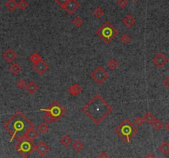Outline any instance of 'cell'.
Returning a JSON list of instances; mask_svg holds the SVG:
<instances>
[{
	"label": "cell",
	"instance_id": "16",
	"mask_svg": "<svg viewBox=\"0 0 169 158\" xmlns=\"http://www.w3.org/2000/svg\"><path fill=\"white\" fill-rule=\"evenodd\" d=\"M26 89L27 90V92L29 94H35L37 90L39 89V86L37 85V84L35 81H31L29 82L27 86H26Z\"/></svg>",
	"mask_w": 169,
	"mask_h": 158
},
{
	"label": "cell",
	"instance_id": "22",
	"mask_svg": "<svg viewBox=\"0 0 169 158\" xmlns=\"http://www.w3.org/2000/svg\"><path fill=\"white\" fill-rule=\"evenodd\" d=\"M60 142L62 145H64L65 147H69V145L70 144L71 142H72V139H71V137H69V135L65 134L60 138Z\"/></svg>",
	"mask_w": 169,
	"mask_h": 158
},
{
	"label": "cell",
	"instance_id": "6",
	"mask_svg": "<svg viewBox=\"0 0 169 158\" xmlns=\"http://www.w3.org/2000/svg\"><path fill=\"white\" fill-rule=\"evenodd\" d=\"M41 110L49 113L50 114L53 116L56 122L59 121L60 118L66 113V109L58 101H54L52 103H50V106L47 108L41 109Z\"/></svg>",
	"mask_w": 169,
	"mask_h": 158
},
{
	"label": "cell",
	"instance_id": "34",
	"mask_svg": "<svg viewBox=\"0 0 169 158\" xmlns=\"http://www.w3.org/2000/svg\"><path fill=\"white\" fill-rule=\"evenodd\" d=\"M117 4L120 8L125 9L126 5L128 4V0H117Z\"/></svg>",
	"mask_w": 169,
	"mask_h": 158
},
{
	"label": "cell",
	"instance_id": "35",
	"mask_svg": "<svg viewBox=\"0 0 169 158\" xmlns=\"http://www.w3.org/2000/svg\"><path fill=\"white\" fill-rule=\"evenodd\" d=\"M55 1L57 4L60 5L62 9H64V7L65 6V4H67V2H68L69 0H55Z\"/></svg>",
	"mask_w": 169,
	"mask_h": 158
},
{
	"label": "cell",
	"instance_id": "38",
	"mask_svg": "<svg viewBox=\"0 0 169 158\" xmlns=\"http://www.w3.org/2000/svg\"><path fill=\"white\" fill-rule=\"evenodd\" d=\"M144 158H155V156L152 153V152H149V153H147L146 155H145Z\"/></svg>",
	"mask_w": 169,
	"mask_h": 158
},
{
	"label": "cell",
	"instance_id": "11",
	"mask_svg": "<svg viewBox=\"0 0 169 158\" xmlns=\"http://www.w3.org/2000/svg\"><path fill=\"white\" fill-rule=\"evenodd\" d=\"M3 57L5 61L8 63H13L17 58H18V54L16 53V51L13 49H8L7 51H5L3 54Z\"/></svg>",
	"mask_w": 169,
	"mask_h": 158
},
{
	"label": "cell",
	"instance_id": "31",
	"mask_svg": "<svg viewBox=\"0 0 169 158\" xmlns=\"http://www.w3.org/2000/svg\"><path fill=\"white\" fill-rule=\"evenodd\" d=\"M27 83H26V81H25V79H19L18 80V82L16 83V85H17V87L20 89H23L26 88V86H27Z\"/></svg>",
	"mask_w": 169,
	"mask_h": 158
},
{
	"label": "cell",
	"instance_id": "18",
	"mask_svg": "<svg viewBox=\"0 0 169 158\" xmlns=\"http://www.w3.org/2000/svg\"><path fill=\"white\" fill-rule=\"evenodd\" d=\"M5 7L9 11H14L18 7V3H17L16 0H8L5 4Z\"/></svg>",
	"mask_w": 169,
	"mask_h": 158
},
{
	"label": "cell",
	"instance_id": "40",
	"mask_svg": "<svg viewBox=\"0 0 169 158\" xmlns=\"http://www.w3.org/2000/svg\"><path fill=\"white\" fill-rule=\"evenodd\" d=\"M134 1H139V0H134Z\"/></svg>",
	"mask_w": 169,
	"mask_h": 158
},
{
	"label": "cell",
	"instance_id": "3",
	"mask_svg": "<svg viewBox=\"0 0 169 158\" xmlns=\"http://www.w3.org/2000/svg\"><path fill=\"white\" fill-rule=\"evenodd\" d=\"M136 126L129 119H125L115 128V132L125 142L129 143L132 140L133 137L137 133Z\"/></svg>",
	"mask_w": 169,
	"mask_h": 158
},
{
	"label": "cell",
	"instance_id": "21",
	"mask_svg": "<svg viewBox=\"0 0 169 158\" xmlns=\"http://www.w3.org/2000/svg\"><path fill=\"white\" fill-rule=\"evenodd\" d=\"M49 129H50V127H49V125L46 123H41L38 125V127H37V130L39 131L41 133H42V134L46 133L49 131Z\"/></svg>",
	"mask_w": 169,
	"mask_h": 158
},
{
	"label": "cell",
	"instance_id": "37",
	"mask_svg": "<svg viewBox=\"0 0 169 158\" xmlns=\"http://www.w3.org/2000/svg\"><path fill=\"white\" fill-rule=\"evenodd\" d=\"M163 83L164 84L165 86L169 89V75L168 77H166L163 80Z\"/></svg>",
	"mask_w": 169,
	"mask_h": 158
},
{
	"label": "cell",
	"instance_id": "10",
	"mask_svg": "<svg viewBox=\"0 0 169 158\" xmlns=\"http://www.w3.org/2000/svg\"><path fill=\"white\" fill-rule=\"evenodd\" d=\"M33 70L38 74L42 75L44 73H46V71L49 70V65L44 60H41L38 63L33 65Z\"/></svg>",
	"mask_w": 169,
	"mask_h": 158
},
{
	"label": "cell",
	"instance_id": "7",
	"mask_svg": "<svg viewBox=\"0 0 169 158\" xmlns=\"http://www.w3.org/2000/svg\"><path fill=\"white\" fill-rule=\"evenodd\" d=\"M91 77L96 84H102L109 77L108 72L101 66H97L95 70L92 71Z\"/></svg>",
	"mask_w": 169,
	"mask_h": 158
},
{
	"label": "cell",
	"instance_id": "5",
	"mask_svg": "<svg viewBox=\"0 0 169 158\" xmlns=\"http://www.w3.org/2000/svg\"><path fill=\"white\" fill-rule=\"evenodd\" d=\"M37 145L33 143L32 141L27 139L25 137H21L18 140V143L16 144V150L23 157H28L33 151L36 150Z\"/></svg>",
	"mask_w": 169,
	"mask_h": 158
},
{
	"label": "cell",
	"instance_id": "8",
	"mask_svg": "<svg viewBox=\"0 0 169 158\" xmlns=\"http://www.w3.org/2000/svg\"><path fill=\"white\" fill-rule=\"evenodd\" d=\"M153 63L158 67V68H163V66L168 64V58L165 56L163 53L159 52L153 58Z\"/></svg>",
	"mask_w": 169,
	"mask_h": 158
},
{
	"label": "cell",
	"instance_id": "15",
	"mask_svg": "<svg viewBox=\"0 0 169 158\" xmlns=\"http://www.w3.org/2000/svg\"><path fill=\"white\" fill-rule=\"evenodd\" d=\"M122 23L127 28H131L135 24V18L133 17V15L128 14L123 18Z\"/></svg>",
	"mask_w": 169,
	"mask_h": 158
},
{
	"label": "cell",
	"instance_id": "12",
	"mask_svg": "<svg viewBox=\"0 0 169 158\" xmlns=\"http://www.w3.org/2000/svg\"><path fill=\"white\" fill-rule=\"evenodd\" d=\"M36 151H37V152L39 154L40 156L43 157V156H45V155L50 151V147L46 144L44 141H42L39 144L37 145Z\"/></svg>",
	"mask_w": 169,
	"mask_h": 158
},
{
	"label": "cell",
	"instance_id": "14",
	"mask_svg": "<svg viewBox=\"0 0 169 158\" xmlns=\"http://www.w3.org/2000/svg\"><path fill=\"white\" fill-rule=\"evenodd\" d=\"M82 88L78 84H73L72 85L69 86V88L68 89V92L69 93L70 95L72 96H77L78 94L82 93Z\"/></svg>",
	"mask_w": 169,
	"mask_h": 158
},
{
	"label": "cell",
	"instance_id": "4",
	"mask_svg": "<svg viewBox=\"0 0 169 158\" xmlns=\"http://www.w3.org/2000/svg\"><path fill=\"white\" fill-rule=\"evenodd\" d=\"M96 35L105 43H110L119 34V31L110 22H106L100 28L96 30Z\"/></svg>",
	"mask_w": 169,
	"mask_h": 158
},
{
	"label": "cell",
	"instance_id": "33",
	"mask_svg": "<svg viewBox=\"0 0 169 158\" xmlns=\"http://www.w3.org/2000/svg\"><path fill=\"white\" fill-rule=\"evenodd\" d=\"M144 123V118H142V117H137L134 118V124L138 127L141 126Z\"/></svg>",
	"mask_w": 169,
	"mask_h": 158
},
{
	"label": "cell",
	"instance_id": "39",
	"mask_svg": "<svg viewBox=\"0 0 169 158\" xmlns=\"http://www.w3.org/2000/svg\"><path fill=\"white\" fill-rule=\"evenodd\" d=\"M165 128H166V129L169 132V122L167 123V124H166V125H165Z\"/></svg>",
	"mask_w": 169,
	"mask_h": 158
},
{
	"label": "cell",
	"instance_id": "24",
	"mask_svg": "<svg viewBox=\"0 0 169 158\" xmlns=\"http://www.w3.org/2000/svg\"><path fill=\"white\" fill-rule=\"evenodd\" d=\"M104 13H105L104 10L102 9L101 7H97V8H96V9H94V11H93V15H94V17L98 19L101 18V17L104 15Z\"/></svg>",
	"mask_w": 169,
	"mask_h": 158
},
{
	"label": "cell",
	"instance_id": "27",
	"mask_svg": "<svg viewBox=\"0 0 169 158\" xmlns=\"http://www.w3.org/2000/svg\"><path fill=\"white\" fill-rule=\"evenodd\" d=\"M152 127L156 129V130H160L163 127V122L159 120V119H157L156 118L155 120L154 121V123H152Z\"/></svg>",
	"mask_w": 169,
	"mask_h": 158
},
{
	"label": "cell",
	"instance_id": "20",
	"mask_svg": "<svg viewBox=\"0 0 169 158\" xmlns=\"http://www.w3.org/2000/svg\"><path fill=\"white\" fill-rule=\"evenodd\" d=\"M143 118H144V122H146L148 124H152L154 123V121L156 119L155 116L151 112H147Z\"/></svg>",
	"mask_w": 169,
	"mask_h": 158
},
{
	"label": "cell",
	"instance_id": "30",
	"mask_svg": "<svg viewBox=\"0 0 169 158\" xmlns=\"http://www.w3.org/2000/svg\"><path fill=\"white\" fill-rule=\"evenodd\" d=\"M130 40H131V38L129 36L128 34H126V33H124L121 35V37H120V41L124 43V44H127L129 42H130Z\"/></svg>",
	"mask_w": 169,
	"mask_h": 158
},
{
	"label": "cell",
	"instance_id": "13",
	"mask_svg": "<svg viewBox=\"0 0 169 158\" xmlns=\"http://www.w3.org/2000/svg\"><path fill=\"white\" fill-rule=\"evenodd\" d=\"M37 137H38V133H37V130L34 128V127H32L31 128H29L26 132V133L24 134L23 137H25V138L33 142V141H35V140L37 139Z\"/></svg>",
	"mask_w": 169,
	"mask_h": 158
},
{
	"label": "cell",
	"instance_id": "29",
	"mask_svg": "<svg viewBox=\"0 0 169 158\" xmlns=\"http://www.w3.org/2000/svg\"><path fill=\"white\" fill-rule=\"evenodd\" d=\"M44 120H45V123H55V119L53 118V116L50 114L49 113H46L44 115Z\"/></svg>",
	"mask_w": 169,
	"mask_h": 158
},
{
	"label": "cell",
	"instance_id": "25",
	"mask_svg": "<svg viewBox=\"0 0 169 158\" xmlns=\"http://www.w3.org/2000/svg\"><path fill=\"white\" fill-rule=\"evenodd\" d=\"M107 67L109 68L110 70H115V69H117V67H118V62L115 61L114 58H111L107 62Z\"/></svg>",
	"mask_w": 169,
	"mask_h": 158
},
{
	"label": "cell",
	"instance_id": "28",
	"mask_svg": "<svg viewBox=\"0 0 169 158\" xmlns=\"http://www.w3.org/2000/svg\"><path fill=\"white\" fill-rule=\"evenodd\" d=\"M73 24L76 27V28H80L83 24V20H82L79 16H77L75 17L73 20Z\"/></svg>",
	"mask_w": 169,
	"mask_h": 158
},
{
	"label": "cell",
	"instance_id": "1",
	"mask_svg": "<svg viewBox=\"0 0 169 158\" xmlns=\"http://www.w3.org/2000/svg\"><path fill=\"white\" fill-rule=\"evenodd\" d=\"M112 111V107L99 94H96L82 108V112L96 125L100 124Z\"/></svg>",
	"mask_w": 169,
	"mask_h": 158
},
{
	"label": "cell",
	"instance_id": "36",
	"mask_svg": "<svg viewBox=\"0 0 169 158\" xmlns=\"http://www.w3.org/2000/svg\"><path fill=\"white\" fill-rule=\"evenodd\" d=\"M97 157L98 158H109V155H108V153H107L106 152H101V153L98 154Z\"/></svg>",
	"mask_w": 169,
	"mask_h": 158
},
{
	"label": "cell",
	"instance_id": "19",
	"mask_svg": "<svg viewBox=\"0 0 169 158\" xmlns=\"http://www.w3.org/2000/svg\"><path fill=\"white\" fill-rule=\"evenodd\" d=\"M9 70L12 74H18L21 72L22 67H21V65L18 64V63H13V64L9 66Z\"/></svg>",
	"mask_w": 169,
	"mask_h": 158
},
{
	"label": "cell",
	"instance_id": "9",
	"mask_svg": "<svg viewBox=\"0 0 169 158\" xmlns=\"http://www.w3.org/2000/svg\"><path fill=\"white\" fill-rule=\"evenodd\" d=\"M80 6L81 4L77 0H69L63 9L65 10L69 14H73L80 8Z\"/></svg>",
	"mask_w": 169,
	"mask_h": 158
},
{
	"label": "cell",
	"instance_id": "23",
	"mask_svg": "<svg viewBox=\"0 0 169 158\" xmlns=\"http://www.w3.org/2000/svg\"><path fill=\"white\" fill-rule=\"evenodd\" d=\"M73 148L75 152H81L82 148H83V144H82V142L80 140L77 139L73 143Z\"/></svg>",
	"mask_w": 169,
	"mask_h": 158
},
{
	"label": "cell",
	"instance_id": "17",
	"mask_svg": "<svg viewBox=\"0 0 169 158\" xmlns=\"http://www.w3.org/2000/svg\"><path fill=\"white\" fill-rule=\"evenodd\" d=\"M158 151L163 155H168L169 154V142L164 141L162 144L158 147Z\"/></svg>",
	"mask_w": 169,
	"mask_h": 158
},
{
	"label": "cell",
	"instance_id": "26",
	"mask_svg": "<svg viewBox=\"0 0 169 158\" xmlns=\"http://www.w3.org/2000/svg\"><path fill=\"white\" fill-rule=\"evenodd\" d=\"M29 60H30V61H32L33 64H37L39 61H41L42 59L38 53H33L32 55L29 56Z\"/></svg>",
	"mask_w": 169,
	"mask_h": 158
},
{
	"label": "cell",
	"instance_id": "32",
	"mask_svg": "<svg viewBox=\"0 0 169 158\" xmlns=\"http://www.w3.org/2000/svg\"><path fill=\"white\" fill-rule=\"evenodd\" d=\"M28 3L26 0H21L18 3V8L21 10H26L28 8Z\"/></svg>",
	"mask_w": 169,
	"mask_h": 158
},
{
	"label": "cell",
	"instance_id": "2",
	"mask_svg": "<svg viewBox=\"0 0 169 158\" xmlns=\"http://www.w3.org/2000/svg\"><path fill=\"white\" fill-rule=\"evenodd\" d=\"M32 127H34V124L23 112L19 110L16 112L4 125V128L11 135L10 142L23 137L26 132Z\"/></svg>",
	"mask_w": 169,
	"mask_h": 158
}]
</instances>
